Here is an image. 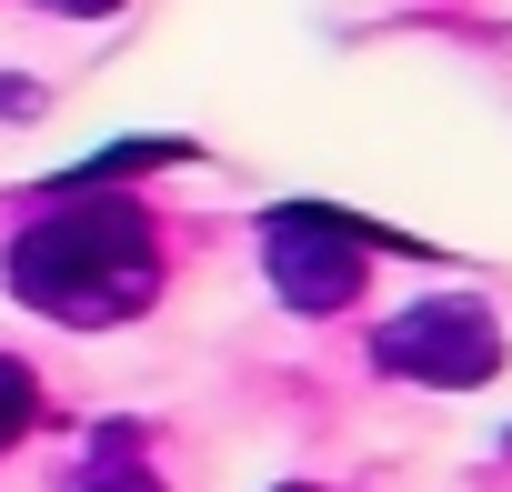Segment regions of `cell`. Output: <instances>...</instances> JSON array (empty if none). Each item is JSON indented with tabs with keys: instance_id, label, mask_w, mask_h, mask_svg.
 Listing matches in <instances>:
<instances>
[{
	"instance_id": "1",
	"label": "cell",
	"mask_w": 512,
	"mask_h": 492,
	"mask_svg": "<svg viewBox=\"0 0 512 492\" xmlns=\"http://www.w3.org/2000/svg\"><path fill=\"white\" fill-rule=\"evenodd\" d=\"M11 292L71 332H111L131 312H151L161 292V241L141 201H101V191H61L21 241H11Z\"/></svg>"
},
{
	"instance_id": "2",
	"label": "cell",
	"mask_w": 512,
	"mask_h": 492,
	"mask_svg": "<svg viewBox=\"0 0 512 492\" xmlns=\"http://www.w3.org/2000/svg\"><path fill=\"white\" fill-rule=\"evenodd\" d=\"M372 252H412V241H392V231H372V221H352V211H332V201H282L272 221H262V262H272V292L292 302V312H342V302H362V262Z\"/></svg>"
},
{
	"instance_id": "3",
	"label": "cell",
	"mask_w": 512,
	"mask_h": 492,
	"mask_svg": "<svg viewBox=\"0 0 512 492\" xmlns=\"http://www.w3.org/2000/svg\"><path fill=\"white\" fill-rule=\"evenodd\" d=\"M372 362L392 372V382H432V392H472V382H492L502 372V322L482 312V302H412V312H392L382 332H372Z\"/></svg>"
},
{
	"instance_id": "4",
	"label": "cell",
	"mask_w": 512,
	"mask_h": 492,
	"mask_svg": "<svg viewBox=\"0 0 512 492\" xmlns=\"http://www.w3.org/2000/svg\"><path fill=\"white\" fill-rule=\"evenodd\" d=\"M171 161H191V141H121V151H101V161L61 171L51 191H101V181H141V171H171Z\"/></svg>"
},
{
	"instance_id": "5",
	"label": "cell",
	"mask_w": 512,
	"mask_h": 492,
	"mask_svg": "<svg viewBox=\"0 0 512 492\" xmlns=\"http://www.w3.org/2000/svg\"><path fill=\"white\" fill-rule=\"evenodd\" d=\"M31 422H41V382H31V362H11V352H0V452H11Z\"/></svg>"
},
{
	"instance_id": "6",
	"label": "cell",
	"mask_w": 512,
	"mask_h": 492,
	"mask_svg": "<svg viewBox=\"0 0 512 492\" xmlns=\"http://www.w3.org/2000/svg\"><path fill=\"white\" fill-rule=\"evenodd\" d=\"M81 492H161V482H151V472H141V462H131V452H121V462H101V472H91V482H81Z\"/></svg>"
},
{
	"instance_id": "7",
	"label": "cell",
	"mask_w": 512,
	"mask_h": 492,
	"mask_svg": "<svg viewBox=\"0 0 512 492\" xmlns=\"http://www.w3.org/2000/svg\"><path fill=\"white\" fill-rule=\"evenodd\" d=\"M51 11H71V21H111L121 0H51Z\"/></svg>"
},
{
	"instance_id": "8",
	"label": "cell",
	"mask_w": 512,
	"mask_h": 492,
	"mask_svg": "<svg viewBox=\"0 0 512 492\" xmlns=\"http://www.w3.org/2000/svg\"><path fill=\"white\" fill-rule=\"evenodd\" d=\"M282 492H312V482H282Z\"/></svg>"
}]
</instances>
